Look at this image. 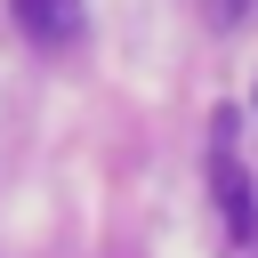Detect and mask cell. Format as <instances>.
<instances>
[{"label": "cell", "mask_w": 258, "mask_h": 258, "mask_svg": "<svg viewBox=\"0 0 258 258\" xmlns=\"http://www.w3.org/2000/svg\"><path fill=\"white\" fill-rule=\"evenodd\" d=\"M210 185H218V218H226V234H234V242H258L250 177H242V161H234V145H226V137H218V153H210Z\"/></svg>", "instance_id": "cell-1"}, {"label": "cell", "mask_w": 258, "mask_h": 258, "mask_svg": "<svg viewBox=\"0 0 258 258\" xmlns=\"http://www.w3.org/2000/svg\"><path fill=\"white\" fill-rule=\"evenodd\" d=\"M16 8V24L40 40V48H64V40H81V0H8Z\"/></svg>", "instance_id": "cell-2"}, {"label": "cell", "mask_w": 258, "mask_h": 258, "mask_svg": "<svg viewBox=\"0 0 258 258\" xmlns=\"http://www.w3.org/2000/svg\"><path fill=\"white\" fill-rule=\"evenodd\" d=\"M250 8H258V0H210V16H218V24H242Z\"/></svg>", "instance_id": "cell-3"}]
</instances>
